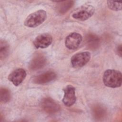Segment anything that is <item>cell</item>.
<instances>
[{"mask_svg":"<svg viewBox=\"0 0 122 122\" xmlns=\"http://www.w3.org/2000/svg\"><path fill=\"white\" fill-rule=\"evenodd\" d=\"M103 81L104 85L109 87H120L122 81V73L117 70H107L103 74Z\"/></svg>","mask_w":122,"mask_h":122,"instance_id":"obj_1","label":"cell"},{"mask_svg":"<svg viewBox=\"0 0 122 122\" xmlns=\"http://www.w3.org/2000/svg\"><path fill=\"white\" fill-rule=\"evenodd\" d=\"M47 18L46 11L43 10H37L30 14L24 20V25L29 28L36 27L43 23Z\"/></svg>","mask_w":122,"mask_h":122,"instance_id":"obj_2","label":"cell"},{"mask_svg":"<svg viewBox=\"0 0 122 122\" xmlns=\"http://www.w3.org/2000/svg\"><path fill=\"white\" fill-rule=\"evenodd\" d=\"M95 9L90 4H84L77 9L72 14V17L79 20H85L91 17L94 14Z\"/></svg>","mask_w":122,"mask_h":122,"instance_id":"obj_3","label":"cell"},{"mask_svg":"<svg viewBox=\"0 0 122 122\" xmlns=\"http://www.w3.org/2000/svg\"><path fill=\"white\" fill-rule=\"evenodd\" d=\"M90 58L91 53L89 51L77 53L71 57V64L73 68H81L84 66L90 61Z\"/></svg>","mask_w":122,"mask_h":122,"instance_id":"obj_4","label":"cell"},{"mask_svg":"<svg viewBox=\"0 0 122 122\" xmlns=\"http://www.w3.org/2000/svg\"><path fill=\"white\" fill-rule=\"evenodd\" d=\"M41 107L47 113L53 114L57 112L60 110V106L54 100L51 98L47 97L41 100Z\"/></svg>","mask_w":122,"mask_h":122,"instance_id":"obj_5","label":"cell"},{"mask_svg":"<svg viewBox=\"0 0 122 122\" xmlns=\"http://www.w3.org/2000/svg\"><path fill=\"white\" fill-rule=\"evenodd\" d=\"M82 41L81 35L77 32H72L65 39V44L69 50H75L78 48Z\"/></svg>","mask_w":122,"mask_h":122,"instance_id":"obj_6","label":"cell"},{"mask_svg":"<svg viewBox=\"0 0 122 122\" xmlns=\"http://www.w3.org/2000/svg\"><path fill=\"white\" fill-rule=\"evenodd\" d=\"M64 96L62 102L64 104L70 107L74 104L76 101L75 89L71 85L66 86L63 89Z\"/></svg>","mask_w":122,"mask_h":122,"instance_id":"obj_7","label":"cell"},{"mask_svg":"<svg viewBox=\"0 0 122 122\" xmlns=\"http://www.w3.org/2000/svg\"><path fill=\"white\" fill-rule=\"evenodd\" d=\"M52 41V36L48 33L41 34L36 37L33 41L34 46L38 48H46L50 46Z\"/></svg>","mask_w":122,"mask_h":122,"instance_id":"obj_8","label":"cell"},{"mask_svg":"<svg viewBox=\"0 0 122 122\" xmlns=\"http://www.w3.org/2000/svg\"><path fill=\"white\" fill-rule=\"evenodd\" d=\"M26 76V71L22 68H18L12 71L8 76L9 80L15 86L19 85Z\"/></svg>","mask_w":122,"mask_h":122,"instance_id":"obj_9","label":"cell"},{"mask_svg":"<svg viewBox=\"0 0 122 122\" xmlns=\"http://www.w3.org/2000/svg\"><path fill=\"white\" fill-rule=\"evenodd\" d=\"M56 74L53 71H48L35 77L33 82L38 84H43L49 83L56 79Z\"/></svg>","mask_w":122,"mask_h":122,"instance_id":"obj_10","label":"cell"},{"mask_svg":"<svg viewBox=\"0 0 122 122\" xmlns=\"http://www.w3.org/2000/svg\"><path fill=\"white\" fill-rule=\"evenodd\" d=\"M46 58L42 54H37L32 58L29 64V68L31 70L36 71L43 68L46 63Z\"/></svg>","mask_w":122,"mask_h":122,"instance_id":"obj_11","label":"cell"},{"mask_svg":"<svg viewBox=\"0 0 122 122\" xmlns=\"http://www.w3.org/2000/svg\"><path fill=\"white\" fill-rule=\"evenodd\" d=\"M85 43L87 48L91 50L98 49L100 44V39L96 34L88 33L85 37Z\"/></svg>","mask_w":122,"mask_h":122,"instance_id":"obj_12","label":"cell"},{"mask_svg":"<svg viewBox=\"0 0 122 122\" xmlns=\"http://www.w3.org/2000/svg\"><path fill=\"white\" fill-rule=\"evenodd\" d=\"M57 4L56 6V11L60 14H63L67 12L74 5V1L66 0L56 1Z\"/></svg>","mask_w":122,"mask_h":122,"instance_id":"obj_13","label":"cell"},{"mask_svg":"<svg viewBox=\"0 0 122 122\" xmlns=\"http://www.w3.org/2000/svg\"><path fill=\"white\" fill-rule=\"evenodd\" d=\"M92 112L93 117L97 120H102L106 115V109L100 104L95 105L92 109Z\"/></svg>","mask_w":122,"mask_h":122,"instance_id":"obj_14","label":"cell"},{"mask_svg":"<svg viewBox=\"0 0 122 122\" xmlns=\"http://www.w3.org/2000/svg\"><path fill=\"white\" fill-rule=\"evenodd\" d=\"M10 45L4 40L0 41V58L1 60L6 58L10 52Z\"/></svg>","mask_w":122,"mask_h":122,"instance_id":"obj_15","label":"cell"},{"mask_svg":"<svg viewBox=\"0 0 122 122\" xmlns=\"http://www.w3.org/2000/svg\"><path fill=\"white\" fill-rule=\"evenodd\" d=\"M10 93L9 90L6 88H1L0 89V100L3 103L8 102L10 99Z\"/></svg>","mask_w":122,"mask_h":122,"instance_id":"obj_16","label":"cell"},{"mask_svg":"<svg viewBox=\"0 0 122 122\" xmlns=\"http://www.w3.org/2000/svg\"><path fill=\"white\" fill-rule=\"evenodd\" d=\"M107 5L109 9L115 11H118L122 10V3L120 2L108 0L107 1Z\"/></svg>","mask_w":122,"mask_h":122,"instance_id":"obj_17","label":"cell"},{"mask_svg":"<svg viewBox=\"0 0 122 122\" xmlns=\"http://www.w3.org/2000/svg\"><path fill=\"white\" fill-rule=\"evenodd\" d=\"M116 51H117V53H118V54L120 57H121L122 56V45L121 44L118 46Z\"/></svg>","mask_w":122,"mask_h":122,"instance_id":"obj_18","label":"cell"}]
</instances>
